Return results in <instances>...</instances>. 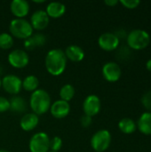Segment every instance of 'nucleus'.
<instances>
[{"label": "nucleus", "mask_w": 151, "mask_h": 152, "mask_svg": "<svg viewBox=\"0 0 151 152\" xmlns=\"http://www.w3.org/2000/svg\"><path fill=\"white\" fill-rule=\"evenodd\" d=\"M52 105L50 94L44 89H37L31 93L29 98V106L33 113L37 116L45 114L50 110Z\"/></svg>", "instance_id": "f03ea898"}, {"label": "nucleus", "mask_w": 151, "mask_h": 152, "mask_svg": "<svg viewBox=\"0 0 151 152\" xmlns=\"http://www.w3.org/2000/svg\"><path fill=\"white\" fill-rule=\"evenodd\" d=\"M105 4H107L108 6H110V7H113L115 5H117L119 2L117 0H106L104 1Z\"/></svg>", "instance_id": "c756f323"}, {"label": "nucleus", "mask_w": 151, "mask_h": 152, "mask_svg": "<svg viewBox=\"0 0 151 152\" xmlns=\"http://www.w3.org/2000/svg\"><path fill=\"white\" fill-rule=\"evenodd\" d=\"M9 64L15 69H23L29 62L28 54L21 49H15L9 53L8 54Z\"/></svg>", "instance_id": "0eeeda50"}, {"label": "nucleus", "mask_w": 151, "mask_h": 152, "mask_svg": "<svg viewBox=\"0 0 151 152\" xmlns=\"http://www.w3.org/2000/svg\"><path fill=\"white\" fill-rule=\"evenodd\" d=\"M101 108V99L95 94L88 95L83 102V110L84 114L91 118L99 114Z\"/></svg>", "instance_id": "9d476101"}, {"label": "nucleus", "mask_w": 151, "mask_h": 152, "mask_svg": "<svg viewBox=\"0 0 151 152\" xmlns=\"http://www.w3.org/2000/svg\"><path fill=\"white\" fill-rule=\"evenodd\" d=\"M75 88L70 84H66L62 86V87L60 90V97L61 100L65 101L67 102H69L75 96Z\"/></svg>", "instance_id": "5701e85b"}, {"label": "nucleus", "mask_w": 151, "mask_h": 152, "mask_svg": "<svg viewBox=\"0 0 151 152\" xmlns=\"http://www.w3.org/2000/svg\"><path fill=\"white\" fill-rule=\"evenodd\" d=\"M1 86H2V79L0 78V88H1Z\"/></svg>", "instance_id": "72a5a7b5"}, {"label": "nucleus", "mask_w": 151, "mask_h": 152, "mask_svg": "<svg viewBox=\"0 0 151 152\" xmlns=\"http://www.w3.org/2000/svg\"><path fill=\"white\" fill-rule=\"evenodd\" d=\"M67 58L61 49L50 50L44 59V65L47 72L52 76L57 77L64 73L67 67Z\"/></svg>", "instance_id": "f257e3e1"}, {"label": "nucleus", "mask_w": 151, "mask_h": 152, "mask_svg": "<svg viewBox=\"0 0 151 152\" xmlns=\"http://www.w3.org/2000/svg\"><path fill=\"white\" fill-rule=\"evenodd\" d=\"M119 3L124 7H125L127 9H135L140 5L141 1H139V0H121V1H119Z\"/></svg>", "instance_id": "bb28decb"}, {"label": "nucleus", "mask_w": 151, "mask_h": 152, "mask_svg": "<svg viewBox=\"0 0 151 152\" xmlns=\"http://www.w3.org/2000/svg\"><path fill=\"white\" fill-rule=\"evenodd\" d=\"M45 12L47 13L49 18H61L66 12V5L61 2H51L47 4Z\"/></svg>", "instance_id": "dca6fc26"}, {"label": "nucleus", "mask_w": 151, "mask_h": 152, "mask_svg": "<svg viewBox=\"0 0 151 152\" xmlns=\"http://www.w3.org/2000/svg\"><path fill=\"white\" fill-rule=\"evenodd\" d=\"M10 110L15 113H24L27 110V102L24 98L15 95L10 100Z\"/></svg>", "instance_id": "aec40b11"}, {"label": "nucleus", "mask_w": 151, "mask_h": 152, "mask_svg": "<svg viewBox=\"0 0 151 152\" xmlns=\"http://www.w3.org/2000/svg\"><path fill=\"white\" fill-rule=\"evenodd\" d=\"M50 144V137L46 133L38 132L33 134L28 142L30 152H48Z\"/></svg>", "instance_id": "423d86ee"}, {"label": "nucleus", "mask_w": 151, "mask_h": 152, "mask_svg": "<svg viewBox=\"0 0 151 152\" xmlns=\"http://www.w3.org/2000/svg\"><path fill=\"white\" fill-rule=\"evenodd\" d=\"M48 152H54V151H49Z\"/></svg>", "instance_id": "f704fd0d"}, {"label": "nucleus", "mask_w": 151, "mask_h": 152, "mask_svg": "<svg viewBox=\"0 0 151 152\" xmlns=\"http://www.w3.org/2000/svg\"><path fill=\"white\" fill-rule=\"evenodd\" d=\"M0 152H9L8 151H5V150H0Z\"/></svg>", "instance_id": "473e14b6"}, {"label": "nucleus", "mask_w": 151, "mask_h": 152, "mask_svg": "<svg viewBox=\"0 0 151 152\" xmlns=\"http://www.w3.org/2000/svg\"><path fill=\"white\" fill-rule=\"evenodd\" d=\"M91 147L96 152L106 151L111 143V134L109 131L101 129L97 131L91 138Z\"/></svg>", "instance_id": "39448f33"}, {"label": "nucleus", "mask_w": 151, "mask_h": 152, "mask_svg": "<svg viewBox=\"0 0 151 152\" xmlns=\"http://www.w3.org/2000/svg\"><path fill=\"white\" fill-rule=\"evenodd\" d=\"M62 148V140L58 137L54 136L52 139H50V144H49V149L51 151L59 152V151Z\"/></svg>", "instance_id": "393cba45"}, {"label": "nucleus", "mask_w": 151, "mask_h": 152, "mask_svg": "<svg viewBox=\"0 0 151 152\" xmlns=\"http://www.w3.org/2000/svg\"><path fill=\"white\" fill-rule=\"evenodd\" d=\"M67 60H69L73 62H79L82 61L85 58V52L84 50L76 45H69L66 50L64 51Z\"/></svg>", "instance_id": "f3484780"}, {"label": "nucleus", "mask_w": 151, "mask_h": 152, "mask_svg": "<svg viewBox=\"0 0 151 152\" xmlns=\"http://www.w3.org/2000/svg\"><path fill=\"white\" fill-rule=\"evenodd\" d=\"M50 112L52 116L55 118L61 119L66 118L70 112L69 102H67L62 100H57L52 103L50 107Z\"/></svg>", "instance_id": "ddd939ff"}, {"label": "nucleus", "mask_w": 151, "mask_h": 152, "mask_svg": "<svg viewBox=\"0 0 151 152\" xmlns=\"http://www.w3.org/2000/svg\"><path fill=\"white\" fill-rule=\"evenodd\" d=\"M142 103L149 112H151V91H148L142 95Z\"/></svg>", "instance_id": "a878e982"}, {"label": "nucleus", "mask_w": 151, "mask_h": 152, "mask_svg": "<svg viewBox=\"0 0 151 152\" xmlns=\"http://www.w3.org/2000/svg\"><path fill=\"white\" fill-rule=\"evenodd\" d=\"M9 31L12 37L26 40L33 35V28L25 19H13L9 24Z\"/></svg>", "instance_id": "20e7f679"}, {"label": "nucleus", "mask_w": 151, "mask_h": 152, "mask_svg": "<svg viewBox=\"0 0 151 152\" xmlns=\"http://www.w3.org/2000/svg\"><path fill=\"white\" fill-rule=\"evenodd\" d=\"M46 42V37L44 34L36 33L27 38L24 42V47L27 50H33L36 47L43 46Z\"/></svg>", "instance_id": "6ab92c4d"}, {"label": "nucleus", "mask_w": 151, "mask_h": 152, "mask_svg": "<svg viewBox=\"0 0 151 152\" xmlns=\"http://www.w3.org/2000/svg\"><path fill=\"white\" fill-rule=\"evenodd\" d=\"M101 72L104 79L110 83H115L118 81L122 75L120 66L115 61L106 62L102 67Z\"/></svg>", "instance_id": "1a4fd4ad"}, {"label": "nucleus", "mask_w": 151, "mask_h": 152, "mask_svg": "<svg viewBox=\"0 0 151 152\" xmlns=\"http://www.w3.org/2000/svg\"><path fill=\"white\" fill-rule=\"evenodd\" d=\"M10 110V101L5 97L0 96V113H4Z\"/></svg>", "instance_id": "cd10ccee"}, {"label": "nucleus", "mask_w": 151, "mask_h": 152, "mask_svg": "<svg viewBox=\"0 0 151 152\" xmlns=\"http://www.w3.org/2000/svg\"><path fill=\"white\" fill-rule=\"evenodd\" d=\"M39 123V117L35 113H26L22 116L20 121V128L25 132H30L34 130Z\"/></svg>", "instance_id": "2eb2a0df"}, {"label": "nucleus", "mask_w": 151, "mask_h": 152, "mask_svg": "<svg viewBox=\"0 0 151 152\" xmlns=\"http://www.w3.org/2000/svg\"><path fill=\"white\" fill-rule=\"evenodd\" d=\"M126 42L128 46L133 50H143L149 46L150 43V36L143 29H133L126 36Z\"/></svg>", "instance_id": "7ed1b4c3"}, {"label": "nucleus", "mask_w": 151, "mask_h": 152, "mask_svg": "<svg viewBox=\"0 0 151 152\" xmlns=\"http://www.w3.org/2000/svg\"><path fill=\"white\" fill-rule=\"evenodd\" d=\"M92 123H93V118H91V117H89L87 115H85L84 114L81 117V118H80V124L85 128L89 127L92 125Z\"/></svg>", "instance_id": "c85d7f7f"}, {"label": "nucleus", "mask_w": 151, "mask_h": 152, "mask_svg": "<svg viewBox=\"0 0 151 152\" xmlns=\"http://www.w3.org/2000/svg\"><path fill=\"white\" fill-rule=\"evenodd\" d=\"M50 18L48 17L47 13L44 10H37L30 17L29 23L33 29H36L37 31L44 30L47 28L49 25Z\"/></svg>", "instance_id": "f8f14e48"}, {"label": "nucleus", "mask_w": 151, "mask_h": 152, "mask_svg": "<svg viewBox=\"0 0 151 152\" xmlns=\"http://www.w3.org/2000/svg\"><path fill=\"white\" fill-rule=\"evenodd\" d=\"M2 87L6 93L16 95L22 88V80L16 75H6L2 78Z\"/></svg>", "instance_id": "6e6552de"}, {"label": "nucleus", "mask_w": 151, "mask_h": 152, "mask_svg": "<svg viewBox=\"0 0 151 152\" xmlns=\"http://www.w3.org/2000/svg\"><path fill=\"white\" fill-rule=\"evenodd\" d=\"M33 2H34V3H36V4H43V3H44L45 1H44V0H41V1H36V0H34Z\"/></svg>", "instance_id": "2f4dec72"}, {"label": "nucleus", "mask_w": 151, "mask_h": 152, "mask_svg": "<svg viewBox=\"0 0 151 152\" xmlns=\"http://www.w3.org/2000/svg\"><path fill=\"white\" fill-rule=\"evenodd\" d=\"M120 40L115 35V33L106 32L101 34L98 38V45L101 49L106 52H111L116 50L119 45Z\"/></svg>", "instance_id": "9b49d317"}, {"label": "nucleus", "mask_w": 151, "mask_h": 152, "mask_svg": "<svg viewBox=\"0 0 151 152\" xmlns=\"http://www.w3.org/2000/svg\"><path fill=\"white\" fill-rule=\"evenodd\" d=\"M118 128L123 134H131L136 131L137 125L133 119L129 118H124L118 122Z\"/></svg>", "instance_id": "412c9836"}, {"label": "nucleus", "mask_w": 151, "mask_h": 152, "mask_svg": "<svg viewBox=\"0 0 151 152\" xmlns=\"http://www.w3.org/2000/svg\"><path fill=\"white\" fill-rule=\"evenodd\" d=\"M146 68L149 71L151 72V59H150L147 62H146Z\"/></svg>", "instance_id": "7c9ffc66"}, {"label": "nucleus", "mask_w": 151, "mask_h": 152, "mask_svg": "<svg viewBox=\"0 0 151 152\" xmlns=\"http://www.w3.org/2000/svg\"><path fill=\"white\" fill-rule=\"evenodd\" d=\"M13 45V37L11 34L4 32L0 34V49L9 50Z\"/></svg>", "instance_id": "b1692460"}, {"label": "nucleus", "mask_w": 151, "mask_h": 152, "mask_svg": "<svg viewBox=\"0 0 151 152\" xmlns=\"http://www.w3.org/2000/svg\"><path fill=\"white\" fill-rule=\"evenodd\" d=\"M39 86V80L37 77L34 75H28L22 80V88L27 91L33 93L38 89Z\"/></svg>", "instance_id": "4be33fe9"}, {"label": "nucleus", "mask_w": 151, "mask_h": 152, "mask_svg": "<svg viewBox=\"0 0 151 152\" xmlns=\"http://www.w3.org/2000/svg\"><path fill=\"white\" fill-rule=\"evenodd\" d=\"M11 12L17 19H24L30 10V6L26 0H13L10 4Z\"/></svg>", "instance_id": "4468645a"}, {"label": "nucleus", "mask_w": 151, "mask_h": 152, "mask_svg": "<svg viewBox=\"0 0 151 152\" xmlns=\"http://www.w3.org/2000/svg\"><path fill=\"white\" fill-rule=\"evenodd\" d=\"M136 125L142 134L145 135H151V112L146 111L142 113Z\"/></svg>", "instance_id": "a211bd4d"}]
</instances>
